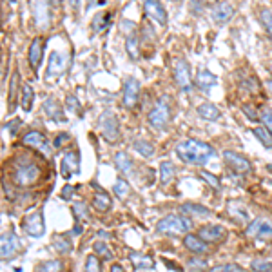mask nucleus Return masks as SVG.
Segmentation results:
<instances>
[{
	"instance_id": "nucleus-1",
	"label": "nucleus",
	"mask_w": 272,
	"mask_h": 272,
	"mask_svg": "<svg viewBox=\"0 0 272 272\" xmlns=\"http://www.w3.org/2000/svg\"><path fill=\"white\" fill-rule=\"evenodd\" d=\"M176 154L181 162L189 165H205L214 156V147H211L207 142L194 138H187L176 145Z\"/></svg>"
},
{
	"instance_id": "nucleus-2",
	"label": "nucleus",
	"mask_w": 272,
	"mask_h": 272,
	"mask_svg": "<svg viewBox=\"0 0 272 272\" xmlns=\"http://www.w3.org/2000/svg\"><path fill=\"white\" fill-rule=\"evenodd\" d=\"M192 229L191 218L183 214H167L156 223V231L165 236H181Z\"/></svg>"
},
{
	"instance_id": "nucleus-3",
	"label": "nucleus",
	"mask_w": 272,
	"mask_h": 272,
	"mask_svg": "<svg viewBox=\"0 0 272 272\" xmlns=\"http://www.w3.org/2000/svg\"><path fill=\"white\" fill-rule=\"evenodd\" d=\"M38 176H40V169L36 167L31 160L24 158V162L22 160H18L17 165H15V171H13V183L17 187H29L38 180Z\"/></svg>"
},
{
	"instance_id": "nucleus-4",
	"label": "nucleus",
	"mask_w": 272,
	"mask_h": 272,
	"mask_svg": "<svg viewBox=\"0 0 272 272\" xmlns=\"http://www.w3.org/2000/svg\"><path fill=\"white\" fill-rule=\"evenodd\" d=\"M171 118V105H169V96H160L156 102V105L151 109L149 116H147V122L152 129H163L169 123Z\"/></svg>"
},
{
	"instance_id": "nucleus-5",
	"label": "nucleus",
	"mask_w": 272,
	"mask_h": 272,
	"mask_svg": "<svg viewBox=\"0 0 272 272\" xmlns=\"http://www.w3.org/2000/svg\"><path fill=\"white\" fill-rule=\"evenodd\" d=\"M20 249H22L20 240L13 231H7L0 236V256H2V261L13 260L20 252Z\"/></svg>"
},
{
	"instance_id": "nucleus-6",
	"label": "nucleus",
	"mask_w": 272,
	"mask_h": 272,
	"mask_svg": "<svg viewBox=\"0 0 272 272\" xmlns=\"http://www.w3.org/2000/svg\"><path fill=\"white\" fill-rule=\"evenodd\" d=\"M100 131L104 134V138L109 142V144H115L116 140L120 138V125H118V118H116L113 113L105 111L100 116Z\"/></svg>"
},
{
	"instance_id": "nucleus-7",
	"label": "nucleus",
	"mask_w": 272,
	"mask_h": 272,
	"mask_svg": "<svg viewBox=\"0 0 272 272\" xmlns=\"http://www.w3.org/2000/svg\"><path fill=\"white\" fill-rule=\"evenodd\" d=\"M174 80H176V86L181 91H185V93H189L192 86H194V80L191 76V67H189L187 60H183V58L176 60V64H174Z\"/></svg>"
},
{
	"instance_id": "nucleus-8",
	"label": "nucleus",
	"mask_w": 272,
	"mask_h": 272,
	"mask_svg": "<svg viewBox=\"0 0 272 272\" xmlns=\"http://www.w3.org/2000/svg\"><path fill=\"white\" fill-rule=\"evenodd\" d=\"M67 57H65L64 53L60 51H51L49 55V62H47V80H51V78H60V76L64 75L65 69H67Z\"/></svg>"
},
{
	"instance_id": "nucleus-9",
	"label": "nucleus",
	"mask_w": 272,
	"mask_h": 272,
	"mask_svg": "<svg viewBox=\"0 0 272 272\" xmlns=\"http://www.w3.org/2000/svg\"><path fill=\"white\" fill-rule=\"evenodd\" d=\"M22 229H24V232L31 238L44 236V232H46V223H44V214H42V211H36L33 214H29L28 218L24 220Z\"/></svg>"
},
{
	"instance_id": "nucleus-10",
	"label": "nucleus",
	"mask_w": 272,
	"mask_h": 272,
	"mask_svg": "<svg viewBox=\"0 0 272 272\" xmlns=\"http://www.w3.org/2000/svg\"><path fill=\"white\" fill-rule=\"evenodd\" d=\"M140 96V82L134 76H127L123 82V105L127 109H133L138 104Z\"/></svg>"
},
{
	"instance_id": "nucleus-11",
	"label": "nucleus",
	"mask_w": 272,
	"mask_h": 272,
	"mask_svg": "<svg viewBox=\"0 0 272 272\" xmlns=\"http://www.w3.org/2000/svg\"><path fill=\"white\" fill-rule=\"evenodd\" d=\"M245 234L249 238H265V240H272V220H254L250 221Z\"/></svg>"
},
{
	"instance_id": "nucleus-12",
	"label": "nucleus",
	"mask_w": 272,
	"mask_h": 272,
	"mask_svg": "<svg viewBox=\"0 0 272 272\" xmlns=\"http://www.w3.org/2000/svg\"><path fill=\"white\" fill-rule=\"evenodd\" d=\"M62 176L65 180L73 178L75 174L80 173V154L76 151H69L62 156Z\"/></svg>"
},
{
	"instance_id": "nucleus-13",
	"label": "nucleus",
	"mask_w": 272,
	"mask_h": 272,
	"mask_svg": "<svg viewBox=\"0 0 272 272\" xmlns=\"http://www.w3.org/2000/svg\"><path fill=\"white\" fill-rule=\"evenodd\" d=\"M223 160H225V163L229 167H232L240 174H247L252 171V165H250L249 160L245 156H242V154L234 152V151H225V152H223Z\"/></svg>"
},
{
	"instance_id": "nucleus-14",
	"label": "nucleus",
	"mask_w": 272,
	"mask_h": 272,
	"mask_svg": "<svg viewBox=\"0 0 272 272\" xmlns=\"http://www.w3.org/2000/svg\"><path fill=\"white\" fill-rule=\"evenodd\" d=\"M198 236L202 238L205 243H218V242H221V240L227 236V231H225V227L209 223V225H203L202 229L198 231Z\"/></svg>"
},
{
	"instance_id": "nucleus-15",
	"label": "nucleus",
	"mask_w": 272,
	"mask_h": 272,
	"mask_svg": "<svg viewBox=\"0 0 272 272\" xmlns=\"http://www.w3.org/2000/svg\"><path fill=\"white\" fill-rule=\"evenodd\" d=\"M31 11H33L35 24L40 29H46L51 24V11H49V4L47 2H33L31 4Z\"/></svg>"
},
{
	"instance_id": "nucleus-16",
	"label": "nucleus",
	"mask_w": 272,
	"mask_h": 272,
	"mask_svg": "<svg viewBox=\"0 0 272 272\" xmlns=\"http://www.w3.org/2000/svg\"><path fill=\"white\" fill-rule=\"evenodd\" d=\"M144 11L151 20H154V22L160 24V26H165V24H167V11H165V7H163L160 2L147 0L144 4Z\"/></svg>"
},
{
	"instance_id": "nucleus-17",
	"label": "nucleus",
	"mask_w": 272,
	"mask_h": 272,
	"mask_svg": "<svg viewBox=\"0 0 272 272\" xmlns=\"http://www.w3.org/2000/svg\"><path fill=\"white\" fill-rule=\"evenodd\" d=\"M211 17L216 24H227L234 17V6L229 2H218L216 6L211 9Z\"/></svg>"
},
{
	"instance_id": "nucleus-18",
	"label": "nucleus",
	"mask_w": 272,
	"mask_h": 272,
	"mask_svg": "<svg viewBox=\"0 0 272 272\" xmlns=\"http://www.w3.org/2000/svg\"><path fill=\"white\" fill-rule=\"evenodd\" d=\"M42 57H44V40L40 36H36L35 40L31 42L29 46V53H28V58H29V65L33 71H38L42 64Z\"/></svg>"
},
{
	"instance_id": "nucleus-19",
	"label": "nucleus",
	"mask_w": 272,
	"mask_h": 272,
	"mask_svg": "<svg viewBox=\"0 0 272 272\" xmlns=\"http://www.w3.org/2000/svg\"><path fill=\"white\" fill-rule=\"evenodd\" d=\"M22 144L29 145V147H35V149H38V151H42V152L49 154V145H47L46 136H44L42 133H38V131H29L28 134H24Z\"/></svg>"
},
{
	"instance_id": "nucleus-20",
	"label": "nucleus",
	"mask_w": 272,
	"mask_h": 272,
	"mask_svg": "<svg viewBox=\"0 0 272 272\" xmlns=\"http://www.w3.org/2000/svg\"><path fill=\"white\" fill-rule=\"evenodd\" d=\"M180 212L187 218H196V220L211 216V211L205 205H200V203H183V205H180Z\"/></svg>"
},
{
	"instance_id": "nucleus-21",
	"label": "nucleus",
	"mask_w": 272,
	"mask_h": 272,
	"mask_svg": "<svg viewBox=\"0 0 272 272\" xmlns=\"http://www.w3.org/2000/svg\"><path fill=\"white\" fill-rule=\"evenodd\" d=\"M183 245H185V249L189 250V252H192V254H196V256L205 254L209 250L207 243H205L198 234H185V236H183Z\"/></svg>"
},
{
	"instance_id": "nucleus-22",
	"label": "nucleus",
	"mask_w": 272,
	"mask_h": 272,
	"mask_svg": "<svg viewBox=\"0 0 272 272\" xmlns=\"http://www.w3.org/2000/svg\"><path fill=\"white\" fill-rule=\"evenodd\" d=\"M194 84H196L198 89L202 91H209L211 87H214L218 84V76L214 73H211L209 69H202L196 73V78H194Z\"/></svg>"
},
{
	"instance_id": "nucleus-23",
	"label": "nucleus",
	"mask_w": 272,
	"mask_h": 272,
	"mask_svg": "<svg viewBox=\"0 0 272 272\" xmlns=\"http://www.w3.org/2000/svg\"><path fill=\"white\" fill-rule=\"evenodd\" d=\"M51 245L53 249L57 250L58 254H71V250H73V243H71V240L65 234H55L51 238Z\"/></svg>"
},
{
	"instance_id": "nucleus-24",
	"label": "nucleus",
	"mask_w": 272,
	"mask_h": 272,
	"mask_svg": "<svg viewBox=\"0 0 272 272\" xmlns=\"http://www.w3.org/2000/svg\"><path fill=\"white\" fill-rule=\"evenodd\" d=\"M18 93H22V87H18V73L15 71L11 76V84H9V96H7V113L11 115L13 111L17 109V96Z\"/></svg>"
},
{
	"instance_id": "nucleus-25",
	"label": "nucleus",
	"mask_w": 272,
	"mask_h": 272,
	"mask_svg": "<svg viewBox=\"0 0 272 272\" xmlns=\"http://www.w3.org/2000/svg\"><path fill=\"white\" fill-rule=\"evenodd\" d=\"M198 115H200V118H203V120H209V122H216V120H220L221 111L218 109L214 104H211V102H205V104H202L200 107H198Z\"/></svg>"
},
{
	"instance_id": "nucleus-26",
	"label": "nucleus",
	"mask_w": 272,
	"mask_h": 272,
	"mask_svg": "<svg viewBox=\"0 0 272 272\" xmlns=\"http://www.w3.org/2000/svg\"><path fill=\"white\" fill-rule=\"evenodd\" d=\"M44 111H46V115L49 116V118H53L55 122H64V111H62V107H60V104H58L57 100L53 98H47L46 102H44Z\"/></svg>"
},
{
	"instance_id": "nucleus-27",
	"label": "nucleus",
	"mask_w": 272,
	"mask_h": 272,
	"mask_svg": "<svg viewBox=\"0 0 272 272\" xmlns=\"http://www.w3.org/2000/svg\"><path fill=\"white\" fill-rule=\"evenodd\" d=\"M93 207L96 209L98 212H107V211L113 207V200H111V196L107 192L98 191L93 196Z\"/></svg>"
},
{
	"instance_id": "nucleus-28",
	"label": "nucleus",
	"mask_w": 272,
	"mask_h": 272,
	"mask_svg": "<svg viewBox=\"0 0 272 272\" xmlns=\"http://www.w3.org/2000/svg\"><path fill=\"white\" fill-rule=\"evenodd\" d=\"M115 165H116V169L123 174H129L133 171V162H131V158L127 156V152H123V151H120V152H116L115 154Z\"/></svg>"
},
{
	"instance_id": "nucleus-29",
	"label": "nucleus",
	"mask_w": 272,
	"mask_h": 272,
	"mask_svg": "<svg viewBox=\"0 0 272 272\" xmlns=\"http://www.w3.org/2000/svg\"><path fill=\"white\" fill-rule=\"evenodd\" d=\"M129 260H131V263H133L136 269H152V265H154L152 258L142 254V252H131Z\"/></svg>"
},
{
	"instance_id": "nucleus-30",
	"label": "nucleus",
	"mask_w": 272,
	"mask_h": 272,
	"mask_svg": "<svg viewBox=\"0 0 272 272\" xmlns=\"http://www.w3.org/2000/svg\"><path fill=\"white\" fill-rule=\"evenodd\" d=\"M133 147H134V151H136L138 154H142L144 158L154 156V147H152V144H151V142H147V140H142V138L134 140Z\"/></svg>"
},
{
	"instance_id": "nucleus-31",
	"label": "nucleus",
	"mask_w": 272,
	"mask_h": 272,
	"mask_svg": "<svg viewBox=\"0 0 272 272\" xmlns=\"http://www.w3.org/2000/svg\"><path fill=\"white\" fill-rule=\"evenodd\" d=\"M174 178V165L173 162H162L160 163V181H162L163 185H167L171 183Z\"/></svg>"
},
{
	"instance_id": "nucleus-32",
	"label": "nucleus",
	"mask_w": 272,
	"mask_h": 272,
	"mask_svg": "<svg viewBox=\"0 0 272 272\" xmlns=\"http://www.w3.org/2000/svg\"><path fill=\"white\" fill-rule=\"evenodd\" d=\"M113 191H115L116 198H120V200H127L131 196V185L123 178L116 180V183L113 185Z\"/></svg>"
},
{
	"instance_id": "nucleus-33",
	"label": "nucleus",
	"mask_w": 272,
	"mask_h": 272,
	"mask_svg": "<svg viewBox=\"0 0 272 272\" xmlns=\"http://www.w3.org/2000/svg\"><path fill=\"white\" fill-rule=\"evenodd\" d=\"M33 98H35V91H33V87L29 86V84H24L22 86V100H20V104H22V109L26 111V113L31 111Z\"/></svg>"
},
{
	"instance_id": "nucleus-34",
	"label": "nucleus",
	"mask_w": 272,
	"mask_h": 272,
	"mask_svg": "<svg viewBox=\"0 0 272 272\" xmlns=\"http://www.w3.org/2000/svg\"><path fill=\"white\" fill-rule=\"evenodd\" d=\"M62 271H64V263L60 260L44 261V263H40L35 269V272H62Z\"/></svg>"
},
{
	"instance_id": "nucleus-35",
	"label": "nucleus",
	"mask_w": 272,
	"mask_h": 272,
	"mask_svg": "<svg viewBox=\"0 0 272 272\" xmlns=\"http://www.w3.org/2000/svg\"><path fill=\"white\" fill-rule=\"evenodd\" d=\"M125 51H127V55L133 60H138L140 57V49H138V36L136 35H131L125 38Z\"/></svg>"
},
{
	"instance_id": "nucleus-36",
	"label": "nucleus",
	"mask_w": 272,
	"mask_h": 272,
	"mask_svg": "<svg viewBox=\"0 0 272 272\" xmlns=\"http://www.w3.org/2000/svg\"><path fill=\"white\" fill-rule=\"evenodd\" d=\"M252 133L258 140H260L261 144L265 145L267 149H272V134L267 131L265 127H254L252 129Z\"/></svg>"
},
{
	"instance_id": "nucleus-37",
	"label": "nucleus",
	"mask_w": 272,
	"mask_h": 272,
	"mask_svg": "<svg viewBox=\"0 0 272 272\" xmlns=\"http://www.w3.org/2000/svg\"><path fill=\"white\" fill-rule=\"evenodd\" d=\"M93 249H94V254L100 256L102 260H113V250H111L109 245L104 243V242H94Z\"/></svg>"
},
{
	"instance_id": "nucleus-38",
	"label": "nucleus",
	"mask_w": 272,
	"mask_h": 272,
	"mask_svg": "<svg viewBox=\"0 0 272 272\" xmlns=\"http://www.w3.org/2000/svg\"><path fill=\"white\" fill-rule=\"evenodd\" d=\"M107 24H111V15L109 13H98V15L93 18V29L94 31H102Z\"/></svg>"
},
{
	"instance_id": "nucleus-39",
	"label": "nucleus",
	"mask_w": 272,
	"mask_h": 272,
	"mask_svg": "<svg viewBox=\"0 0 272 272\" xmlns=\"http://www.w3.org/2000/svg\"><path fill=\"white\" fill-rule=\"evenodd\" d=\"M84 272H102V267H100L98 256H96V254L87 256L86 267H84Z\"/></svg>"
},
{
	"instance_id": "nucleus-40",
	"label": "nucleus",
	"mask_w": 272,
	"mask_h": 272,
	"mask_svg": "<svg viewBox=\"0 0 272 272\" xmlns=\"http://www.w3.org/2000/svg\"><path fill=\"white\" fill-rule=\"evenodd\" d=\"M260 17H261V22H263V26H265V29H267V33H269V36H271V40H272V11L269 7H263L260 11Z\"/></svg>"
},
{
	"instance_id": "nucleus-41",
	"label": "nucleus",
	"mask_w": 272,
	"mask_h": 272,
	"mask_svg": "<svg viewBox=\"0 0 272 272\" xmlns=\"http://www.w3.org/2000/svg\"><path fill=\"white\" fill-rule=\"evenodd\" d=\"M250 269L254 272H272V261L269 260H252Z\"/></svg>"
},
{
	"instance_id": "nucleus-42",
	"label": "nucleus",
	"mask_w": 272,
	"mask_h": 272,
	"mask_svg": "<svg viewBox=\"0 0 272 272\" xmlns=\"http://www.w3.org/2000/svg\"><path fill=\"white\" fill-rule=\"evenodd\" d=\"M73 214H75V218L78 221L87 220V218H89V211H87V207L84 203H75V205H73Z\"/></svg>"
},
{
	"instance_id": "nucleus-43",
	"label": "nucleus",
	"mask_w": 272,
	"mask_h": 272,
	"mask_svg": "<svg viewBox=\"0 0 272 272\" xmlns=\"http://www.w3.org/2000/svg\"><path fill=\"white\" fill-rule=\"evenodd\" d=\"M260 120L263 122V127L272 134V111H269V109L263 111V113L260 115Z\"/></svg>"
},
{
	"instance_id": "nucleus-44",
	"label": "nucleus",
	"mask_w": 272,
	"mask_h": 272,
	"mask_svg": "<svg viewBox=\"0 0 272 272\" xmlns=\"http://www.w3.org/2000/svg\"><path fill=\"white\" fill-rule=\"evenodd\" d=\"M202 178L205 180V181H209L212 187H216V189H220V180L216 178L214 174H211V173H207V171H202Z\"/></svg>"
},
{
	"instance_id": "nucleus-45",
	"label": "nucleus",
	"mask_w": 272,
	"mask_h": 272,
	"mask_svg": "<svg viewBox=\"0 0 272 272\" xmlns=\"http://www.w3.org/2000/svg\"><path fill=\"white\" fill-rule=\"evenodd\" d=\"M65 107L69 111H78L80 109V104H78V100H76V96H73V94H69L67 98H65Z\"/></svg>"
},
{
	"instance_id": "nucleus-46",
	"label": "nucleus",
	"mask_w": 272,
	"mask_h": 272,
	"mask_svg": "<svg viewBox=\"0 0 272 272\" xmlns=\"http://www.w3.org/2000/svg\"><path fill=\"white\" fill-rule=\"evenodd\" d=\"M211 272H236L234 265H218L214 269H211Z\"/></svg>"
},
{
	"instance_id": "nucleus-47",
	"label": "nucleus",
	"mask_w": 272,
	"mask_h": 272,
	"mask_svg": "<svg viewBox=\"0 0 272 272\" xmlns=\"http://www.w3.org/2000/svg\"><path fill=\"white\" fill-rule=\"evenodd\" d=\"M243 113L249 116V120H260V116L254 109H250V105H243Z\"/></svg>"
},
{
	"instance_id": "nucleus-48",
	"label": "nucleus",
	"mask_w": 272,
	"mask_h": 272,
	"mask_svg": "<svg viewBox=\"0 0 272 272\" xmlns=\"http://www.w3.org/2000/svg\"><path fill=\"white\" fill-rule=\"evenodd\" d=\"M67 140H69V134L62 133V134H58L57 138H55V142H53V145H55V147H60V145L64 144V142H67Z\"/></svg>"
},
{
	"instance_id": "nucleus-49",
	"label": "nucleus",
	"mask_w": 272,
	"mask_h": 272,
	"mask_svg": "<svg viewBox=\"0 0 272 272\" xmlns=\"http://www.w3.org/2000/svg\"><path fill=\"white\" fill-rule=\"evenodd\" d=\"M71 196H73V187H71V185H65V187H64V191H62V198H64V200H69Z\"/></svg>"
},
{
	"instance_id": "nucleus-50",
	"label": "nucleus",
	"mask_w": 272,
	"mask_h": 272,
	"mask_svg": "<svg viewBox=\"0 0 272 272\" xmlns=\"http://www.w3.org/2000/svg\"><path fill=\"white\" fill-rule=\"evenodd\" d=\"M189 265L191 267H200V269H205V261H202V260H194V258H192V260H189Z\"/></svg>"
},
{
	"instance_id": "nucleus-51",
	"label": "nucleus",
	"mask_w": 272,
	"mask_h": 272,
	"mask_svg": "<svg viewBox=\"0 0 272 272\" xmlns=\"http://www.w3.org/2000/svg\"><path fill=\"white\" fill-rule=\"evenodd\" d=\"M111 272H125V271H123V267H122V265H118V263H115V265L111 267Z\"/></svg>"
}]
</instances>
